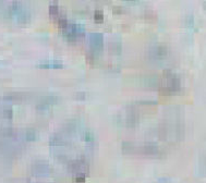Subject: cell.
Listing matches in <instances>:
<instances>
[{
  "mask_svg": "<svg viewBox=\"0 0 206 183\" xmlns=\"http://www.w3.org/2000/svg\"><path fill=\"white\" fill-rule=\"evenodd\" d=\"M95 17L97 18V19H101V18H103V13H101V11H96V12H95Z\"/></svg>",
  "mask_w": 206,
  "mask_h": 183,
  "instance_id": "obj_3",
  "label": "cell"
},
{
  "mask_svg": "<svg viewBox=\"0 0 206 183\" xmlns=\"http://www.w3.org/2000/svg\"><path fill=\"white\" fill-rule=\"evenodd\" d=\"M42 68H61L62 67V63L59 62V61H53V62H48V63H42Z\"/></svg>",
  "mask_w": 206,
  "mask_h": 183,
  "instance_id": "obj_2",
  "label": "cell"
},
{
  "mask_svg": "<svg viewBox=\"0 0 206 183\" xmlns=\"http://www.w3.org/2000/svg\"><path fill=\"white\" fill-rule=\"evenodd\" d=\"M89 41H91V43L93 44L94 46L101 47V46L103 45V35H101V34H98V33L91 34Z\"/></svg>",
  "mask_w": 206,
  "mask_h": 183,
  "instance_id": "obj_1",
  "label": "cell"
}]
</instances>
